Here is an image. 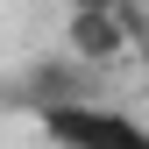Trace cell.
Segmentation results:
<instances>
[{
    "label": "cell",
    "instance_id": "obj_3",
    "mask_svg": "<svg viewBox=\"0 0 149 149\" xmlns=\"http://www.w3.org/2000/svg\"><path fill=\"white\" fill-rule=\"evenodd\" d=\"M128 36H135V14H71L64 22L71 57H85V64H114L128 50Z\"/></svg>",
    "mask_w": 149,
    "mask_h": 149
},
{
    "label": "cell",
    "instance_id": "obj_4",
    "mask_svg": "<svg viewBox=\"0 0 149 149\" xmlns=\"http://www.w3.org/2000/svg\"><path fill=\"white\" fill-rule=\"evenodd\" d=\"M71 14H128V0H71Z\"/></svg>",
    "mask_w": 149,
    "mask_h": 149
},
{
    "label": "cell",
    "instance_id": "obj_1",
    "mask_svg": "<svg viewBox=\"0 0 149 149\" xmlns=\"http://www.w3.org/2000/svg\"><path fill=\"white\" fill-rule=\"evenodd\" d=\"M7 100L14 107H36V121L57 114V107H92V100H100V64H85V57L29 64L22 78H7Z\"/></svg>",
    "mask_w": 149,
    "mask_h": 149
},
{
    "label": "cell",
    "instance_id": "obj_2",
    "mask_svg": "<svg viewBox=\"0 0 149 149\" xmlns=\"http://www.w3.org/2000/svg\"><path fill=\"white\" fill-rule=\"evenodd\" d=\"M43 135L57 149H149V128H135L128 114L114 107H57V114H43Z\"/></svg>",
    "mask_w": 149,
    "mask_h": 149
}]
</instances>
